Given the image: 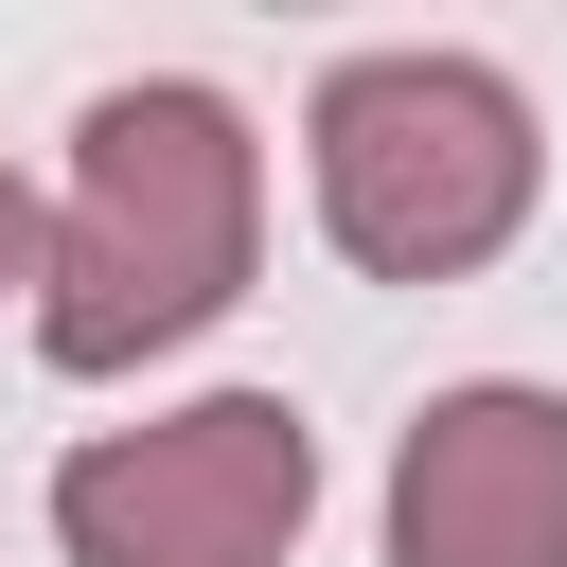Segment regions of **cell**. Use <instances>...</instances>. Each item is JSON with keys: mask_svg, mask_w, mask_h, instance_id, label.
I'll return each mask as SVG.
<instances>
[{"mask_svg": "<svg viewBox=\"0 0 567 567\" xmlns=\"http://www.w3.org/2000/svg\"><path fill=\"white\" fill-rule=\"evenodd\" d=\"M266 266V142L213 71H124L71 124V177L35 195V354L71 390L213 337Z\"/></svg>", "mask_w": 567, "mask_h": 567, "instance_id": "1", "label": "cell"}, {"mask_svg": "<svg viewBox=\"0 0 567 567\" xmlns=\"http://www.w3.org/2000/svg\"><path fill=\"white\" fill-rule=\"evenodd\" d=\"M301 177H319V230L337 266L372 284H461L532 230L549 195V124L496 53H443V35H390V53H337L319 106H301Z\"/></svg>", "mask_w": 567, "mask_h": 567, "instance_id": "2", "label": "cell"}, {"mask_svg": "<svg viewBox=\"0 0 567 567\" xmlns=\"http://www.w3.org/2000/svg\"><path fill=\"white\" fill-rule=\"evenodd\" d=\"M301 532H319V425L284 390H195V408L89 425L53 461L71 567H284Z\"/></svg>", "mask_w": 567, "mask_h": 567, "instance_id": "3", "label": "cell"}, {"mask_svg": "<svg viewBox=\"0 0 567 567\" xmlns=\"http://www.w3.org/2000/svg\"><path fill=\"white\" fill-rule=\"evenodd\" d=\"M390 567H567V390H425L390 443Z\"/></svg>", "mask_w": 567, "mask_h": 567, "instance_id": "4", "label": "cell"}, {"mask_svg": "<svg viewBox=\"0 0 567 567\" xmlns=\"http://www.w3.org/2000/svg\"><path fill=\"white\" fill-rule=\"evenodd\" d=\"M0 301H35V177L0 159Z\"/></svg>", "mask_w": 567, "mask_h": 567, "instance_id": "5", "label": "cell"}]
</instances>
